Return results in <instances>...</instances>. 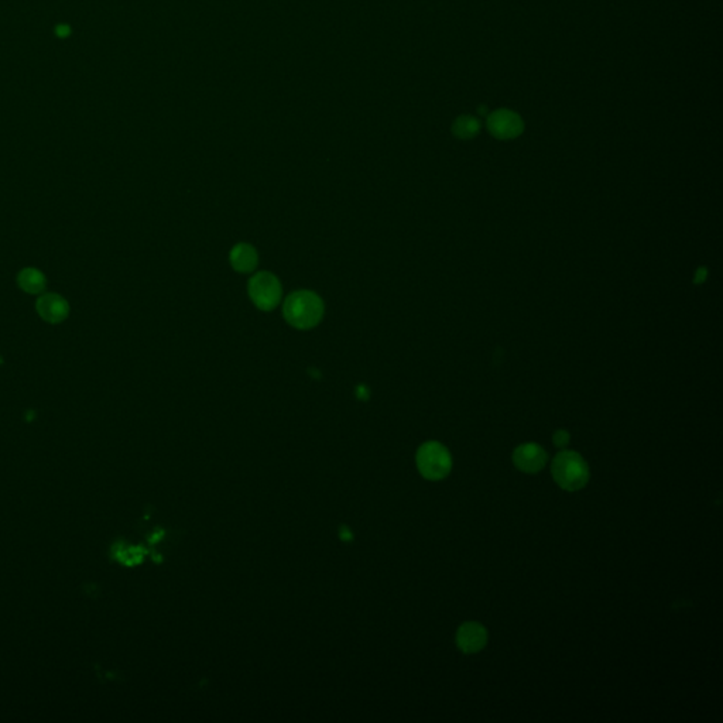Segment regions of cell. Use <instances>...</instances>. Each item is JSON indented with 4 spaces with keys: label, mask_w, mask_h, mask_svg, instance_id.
I'll use <instances>...</instances> for the list:
<instances>
[{
    "label": "cell",
    "mask_w": 723,
    "mask_h": 723,
    "mask_svg": "<svg viewBox=\"0 0 723 723\" xmlns=\"http://www.w3.org/2000/svg\"><path fill=\"white\" fill-rule=\"evenodd\" d=\"M287 322L298 330H310L321 321L322 300L312 292H296L287 297L283 308Z\"/></svg>",
    "instance_id": "obj_1"
},
{
    "label": "cell",
    "mask_w": 723,
    "mask_h": 723,
    "mask_svg": "<svg viewBox=\"0 0 723 723\" xmlns=\"http://www.w3.org/2000/svg\"><path fill=\"white\" fill-rule=\"evenodd\" d=\"M551 474L557 485L568 492H576L589 482V466L585 459L573 451H562L553 461Z\"/></svg>",
    "instance_id": "obj_2"
},
{
    "label": "cell",
    "mask_w": 723,
    "mask_h": 723,
    "mask_svg": "<svg viewBox=\"0 0 723 723\" xmlns=\"http://www.w3.org/2000/svg\"><path fill=\"white\" fill-rule=\"evenodd\" d=\"M417 466L420 474L425 479L440 481L449 475L452 469V458L443 444L429 441L420 447L417 452Z\"/></svg>",
    "instance_id": "obj_3"
},
{
    "label": "cell",
    "mask_w": 723,
    "mask_h": 723,
    "mask_svg": "<svg viewBox=\"0 0 723 723\" xmlns=\"http://www.w3.org/2000/svg\"><path fill=\"white\" fill-rule=\"evenodd\" d=\"M249 294L260 310L270 311L280 303L281 284L271 273L262 271L250 278Z\"/></svg>",
    "instance_id": "obj_4"
},
{
    "label": "cell",
    "mask_w": 723,
    "mask_h": 723,
    "mask_svg": "<svg viewBox=\"0 0 723 723\" xmlns=\"http://www.w3.org/2000/svg\"><path fill=\"white\" fill-rule=\"evenodd\" d=\"M486 127L497 140H513L523 134L524 120L517 112L501 107L488 115Z\"/></svg>",
    "instance_id": "obj_5"
},
{
    "label": "cell",
    "mask_w": 723,
    "mask_h": 723,
    "mask_svg": "<svg viewBox=\"0 0 723 723\" xmlns=\"http://www.w3.org/2000/svg\"><path fill=\"white\" fill-rule=\"evenodd\" d=\"M547 452L538 444L528 443L517 447L513 452V462L524 474H537L547 463Z\"/></svg>",
    "instance_id": "obj_6"
},
{
    "label": "cell",
    "mask_w": 723,
    "mask_h": 723,
    "mask_svg": "<svg viewBox=\"0 0 723 723\" xmlns=\"http://www.w3.org/2000/svg\"><path fill=\"white\" fill-rule=\"evenodd\" d=\"M488 643V630L476 622L463 623L456 632V644L465 654H474Z\"/></svg>",
    "instance_id": "obj_7"
},
{
    "label": "cell",
    "mask_w": 723,
    "mask_h": 723,
    "mask_svg": "<svg viewBox=\"0 0 723 723\" xmlns=\"http://www.w3.org/2000/svg\"><path fill=\"white\" fill-rule=\"evenodd\" d=\"M37 311L40 316L51 323H58L68 316V303L57 294H46L37 300Z\"/></svg>",
    "instance_id": "obj_8"
},
{
    "label": "cell",
    "mask_w": 723,
    "mask_h": 723,
    "mask_svg": "<svg viewBox=\"0 0 723 723\" xmlns=\"http://www.w3.org/2000/svg\"><path fill=\"white\" fill-rule=\"evenodd\" d=\"M231 263L235 270L249 273L258 266V253L255 247L246 243L236 244L231 251Z\"/></svg>",
    "instance_id": "obj_9"
},
{
    "label": "cell",
    "mask_w": 723,
    "mask_h": 723,
    "mask_svg": "<svg viewBox=\"0 0 723 723\" xmlns=\"http://www.w3.org/2000/svg\"><path fill=\"white\" fill-rule=\"evenodd\" d=\"M451 130L456 139L471 140L481 133L482 123L478 118H475L472 115H461L452 123Z\"/></svg>",
    "instance_id": "obj_10"
},
{
    "label": "cell",
    "mask_w": 723,
    "mask_h": 723,
    "mask_svg": "<svg viewBox=\"0 0 723 723\" xmlns=\"http://www.w3.org/2000/svg\"><path fill=\"white\" fill-rule=\"evenodd\" d=\"M17 281H19V285L21 287V290H24L26 293H30V294L42 293L47 284L44 274L31 267L21 270L17 277Z\"/></svg>",
    "instance_id": "obj_11"
},
{
    "label": "cell",
    "mask_w": 723,
    "mask_h": 723,
    "mask_svg": "<svg viewBox=\"0 0 723 723\" xmlns=\"http://www.w3.org/2000/svg\"><path fill=\"white\" fill-rule=\"evenodd\" d=\"M569 440H571V436H569V432L565 431V429H558V431L554 432V436H553V441H554V444H555L557 447H560V448L566 447L568 443H569Z\"/></svg>",
    "instance_id": "obj_12"
},
{
    "label": "cell",
    "mask_w": 723,
    "mask_h": 723,
    "mask_svg": "<svg viewBox=\"0 0 723 723\" xmlns=\"http://www.w3.org/2000/svg\"><path fill=\"white\" fill-rule=\"evenodd\" d=\"M706 276H708V270L705 267H699L695 273V277H694V283L695 284H702L705 280H706Z\"/></svg>",
    "instance_id": "obj_13"
},
{
    "label": "cell",
    "mask_w": 723,
    "mask_h": 723,
    "mask_svg": "<svg viewBox=\"0 0 723 723\" xmlns=\"http://www.w3.org/2000/svg\"><path fill=\"white\" fill-rule=\"evenodd\" d=\"M478 114H479L481 116H488V115H489V112H488V106L481 105V106L478 107Z\"/></svg>",
    "instance_id": "obj_14"
}]
</instances>
